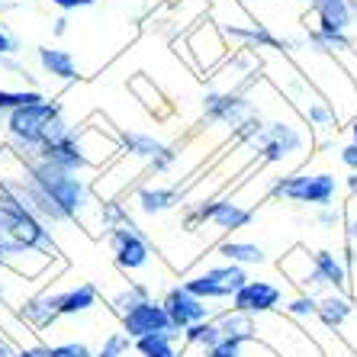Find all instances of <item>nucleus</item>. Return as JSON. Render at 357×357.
I'll use <instances>...</instances> for the list:
<instances>
[{"label":"nucleus","instance_id":"nucleus-31","mask_svg":"<svg viewBox=\"0 0 357 357\" xmlns=\"http://www.w3.org/2000/svg\"><path fill=\"white\" fill-rule=\"evenodd\" d=\"M341 165L351 167V171H357V145H354V142L341 149Z\"/></svg>","mask_w":357,"mask_h":357},{"label":"nucleus","instance_id":"nucleus-37","mask_svg":"<svg viewBox=\"0 0 357 357\" xmlns=\"http://www.w3.org/2000/svg\"><path fill=\"white\" fill-rule=\"evenodd\" d=\"M351 135H354V145H357V119H354V126H351Z\"/></svg>","mask_w":357,"mask_h":357},{"label":"nucleus","instance_id":"nucleus-15","mask_svg":"<svg viewBox=\"0 0 357 357\" xmlns=\"http://www.w3.org/2000/svg\"><path fill=\"white\" fill-rule=\"evenodd\" d=\"M351 316H354V306H351L341 293H328V296L319 299V306H316V319L325 328H332V332L344 328V322H348Z\"/></svg>","mask_w":357,"mask_h":357},{"label":"nucleus","instance_id":"nucleus-22","mask_svg":"<svg viewBox=\"0 0 357 357\" xmlns=\"http://www.w3.org/2000/svg\"><path fill=\"white\" fill-rule=\"evenodd\" d=\"M123 145H126L129 155H135V158H149V161H155L161 151L167 149L165 142H158L155 135H145V132H123Z\"/></svg>","mask_w":357,"mask_h":357},{"label":"nucleus","instance_id":"nucleus-29","mask_svg":"<svg viewBox=\"0 0 357 357\" xmlns=\"http://www.w3.org/2000/svg\"><path fill=\"white\" fill-rule=\"evenodd\" d=\"M306 116H309V123H316V126H332L335 123V113L325 107V103H309Z\"/></svg>","mask_w":357,"mask_h":357},{"label":"nucleus","instance_id":"nucleus-38","mask_svg":"<svg viewBox=\"0 0 357 357\" xmlns=\"http://www.w3.org/2000/svg\"><path fill=\"white\" fill-rule=\"evenodd\" d=\"M351 7H354V23H357V0H351Z\"/></svg>","mask_w":357,"mask_h":357},{"label":"nucleus","instance_id":"nucleus-11","mask_svg":"<svg viewBox=\"0 0 357 357\" xmlns=\"http://www.w3.org/2000/svg\"><path fill=\"white\" fill-rule=\"evenodd\" d=\"M283 290L267 280H248L238 293L232 296V309L238 312H248V316H264V312H274L280 306Z\"/></svg>","mask_w":357,"mask_h":357},{"label":"nucleus","instance_id":"nucleus-13","mask_svg":"<svg viewBox=\"0 0 357 357\" xmlns=\"http://www.w3.org/2000/svg\"><path fill=\"white\" fill-rule=\"evenodd\" d=\"M309 7L319 20V33H348V26L354 23L351 0H309Z\"/></svg>","mask_w":357,"mask_h":357},{"label":"nucleus","instance_id":"nucleus-8","mask_svg":"<svg viewBox=\"0 0 357 357\" xmlns=\"http://www.w3.org/2000/svg\"><path fill=\"white\" fill-rule=\"evenodd\" d=\"M155 332H174V325H171V316L165 312L161 303L155 299H142L135 303L129 312H123V335L129 341H139L145 335H155Z\"/></svg>","mask_w":357,"mask_h":357},{"label":"nucleus","instance_id":"nucleus-2","mask_svg":"<svg viewBox=\"0 0 357 357\" xmlns=\"http://www.w3.org/2000/svg\"><path fill=\"white\" fill-rule=\"evenodd\" d=\"M274 197L299 203V206H335V193H338V177L328 171H316V174H290L274 181Z\"/></svg>","mask_w":357,"mask_h":357},{"label":"nucleus","instance_id":"nucleus-27","mask_svg":"<svg viewBox=\"0 0 357 357\" xmlns=\"http://www.w3.org/2000/svg\"><path fill=\"white\" fill-rule=\"evenodd\" d=\"M206 357H241V341H235V338H219L216 344L206 351Z\"/></svg>","mask_w":357,"mask_h":357},{"label":"nucleus","instance_id":"nucleus-25","mask_svg":"<svg viewBox=\"0 0 357 357\" xmlns=\"http://www.w3.org/2000/svg\"><path fill=\"white\" fill-rule=\"evenodd\" d=\"M42 100V93L36 91H0V109H17L23 103H36Z\"/></svg>","mask_w":357,"mask_h":357},{"label":"nucleus","instance_id":"nucleus-12","mask_svg":"<svg viewBox=\"0 0 357 357\" xmlns=\"http://www.w3.org/2000/svg\"><path fill=\"white\" fill-rule=\"evenodd\" d=\"M165 312L171 316V325H174L177 332H183V328H190V325L197 322H206L209 319V306L203 303V299H197L193 293H187L183 287H174V290L165 296Z\"/></svg>","mask_w":357,"mask_h":357},{"label":"nucleus","instance_id":"nucleus-17","mask_svg":"<svg viewBox=\"0 0 357 357\" xmlns=\"http://www.w3.org/2000/svg\"><path fill=\"white\" fill-rule=\"evenodd\" d=\"M219 332H222V338H235V341H255L258 338V322H255V316H248V312H238V309H232V312H225L222 319H219Z\"/></svg>","mask_w":357,"mask_h":357},{"label":"nucleus","instance_id":"nucleus-19","mask_svg":"<svg viewBox=\"0 0 357 357\" xmlns=\"http://www.w3.org/2000/svg\"><path fill=\"white\" fill-rule=\"evenodd\" d=\"M97 306V290L91 283H81L77 290L59 293V316H77V312H87V309Z\"/></svg>","mask_w":357,"mask_h":357},{"label":"nucleus","instance_id":"nucleus-5","mask_svg":"<svg viewBox=\"0 0 357 357\" xmlns=\"http://www.w3.org/2000/svg\"><path fill=\"white\" fill-rule=\"evenodd\" d=\"M251 145H255L267 161H277V165H280V161H293L306 151V135L293 123H264V129L251 139Z\"/></svg>","mask_w":357,"mask_h":357},{"label":"nucleus","instance_id":"nucleus-21","mask_svg":"<svg viewBox=\"0 0 357 357\" xmlns=\"http://www.w3.org/2000/svg\"><path fill=\"white\" fill-rule=\"evenodd\" d=\"M135 203H139V209L145 213V216L167 213V209L177 203V190H171V187H145V190H139Z\"/></svg>","mask_w":357,"mask_h":357},{"label":"nucleus","instance_id":"nucleus-28","mask_svg":"<svg viewBox=\"0 0 357 357\" xmlns=\"http://www.w3.org/2000/svg\"><path fill=\"white\" fill-rule=\"evenodd\" d=\"M126 348H129V338H126V335H109L107 344L100 348V354H93V357H119Z\"/></svg>","mask_w":357,"mask_h":357},{"label":"nucleus","instance_id":"nucleus-35","mask_svg":"<svg viewBox=\"0 0 357 357\" xmlns=\"http://www.w3.org/2000/svg\"><path fill=\"white\" fill-rule=\"evenodd\" d=\"M348 193L357 197V171H351V177H348Z\"/></svg>","mask_w":357,"mask_h":357},{"label":"nucleus","instance_id":"nucleus-26","mask_svg":"<svg viewBox=\"0 0 357 357\" xmlns=\"http://www.w3.org/2000/svg\"><path fill=\"white\" fill-rule=\"evenodd\" d=\"M316 306H319V299H312L309 293H303V296H296V299L287 303V312L296 316V319H316Z\"/></svg>","mask_w":357,"mask_h":357},{"label":"nucleus","instance_id":"nucleus-24","mask_svg":"<svg viewBox=\"0 0 357 357\" xmlns=\"http://www.w3.org/2000/svg\"><path fill=\"white\" fill-rule=\"evenodd\" d=\"M26 357H93L87 344H59V348H49V351H23Z\"/></svg>","mask_w":357,"mask_h":357},{"label":"nucleus","instance_id":"nucleus-36","mask_svg":"<svg viewBox=\"0 0 357 357\" xmlns=\"http://www.w3.org/2000/svg\"><path fill=\"white\" fill-rule=\"evenodd\" d=\"M65 29H68V17H59L55 20V36H61Z\"/></svg>","mask_w":357,"mask_h":357},{"label":"nucleus","instance_id":"nucleus-6","mask_svg":"<svg viewBox=\"0 0 357 357\" xmlns=\"http://www.w3.org/2000/svg\"><path fill=\"white\" fill-rule=\"evenodd\" d=\"M109 245H113V258H116L119 271H126V274L142 271V267L151 261V245L145 241V235H142L132 222L113 225Z\"/></svg>","mask_w":357,"mask_h":357},{"label":"nucleus","instance_id":"nucleus-32","mask_svg":"<svg viewBox=\"0 0 357 357\" xmlns=\"http://www.w3.org/2000/svg\"><path fill=\"white\" fill-rule=\"evenodd\" d=\"M52 3H55V7L59 10H81V7H93V3H97V0H52Z\"/></svg>","mask_w":357,"mask_h":357},{"label":"nucleus","instance_id":"nucleus-20","mask_svg":"<svg viewBox=\"0 0 357 357\" xmlns=\"http://www.w3.org/2000/svg\"><path fill=\"white\" fill-rule=\"evenodd\" d=\"M181 338V332H155V335H145V338L135 341V351L142 357H181L174 348V341Z\"/></svg>","mask_w":357,"mask_h":357},{"label":"nucleus","instance_id":"nucleus-9","mask_svg":"<svg viewBox=\"0 0 357 357\" xmlns=\"http://www.w3.org/2000/svg\"><path fill=\"white\" fill-rule=\"evenodd\" d=\"M190 222H213L219 232H238L251 222V209H245L235 199H213L193 209Z\"/></svg>","mask_w":357,"mask_h":357},{"label":"nucleus","instance_id":"nucleus-23","mask_svg":"<svg viewBox=\"0 0 357 357\" xmlns=\"http://www.w3.org/2000/svg\"><path fill=\"white\" fill-rule=\"evenodd\" d=\"M183 338H187V344H199L203 351H209L219 338H222V332H219L216 322L206 319V322H197V325H190V328H183Z\"/></svg>","mask_w":357,"mask_h":357},{"label":"nucleus","instance_id":"nucleus-14","mask_svg":"<svg viewBox=\"0 0 357 357\" xmlns=\"http://www.w3.org/2000/svg\"><path fill=\"white\" fill-rule=\"evenodd\" d=\"M312 264H316V271H319V277H322L325 287H332L335 293L348 290L351 274H348V267H344V261H341L335 251H328V248L312 251Z\"/></svg>","mask_w":357,"mask_h":357},{"label":"nucleus","instance_id":"nucleus-34","mask_svg":"<svg viewBox=\"0 0 357 357\" xmlns=\"http://www.w3.org/2000/svg\"><path fill=\"white\" fill-rule=\"evenodd\" d=\"M348 241L351 245H357V216L348 219Z\"/></svg>","mask_w":357,"mask_h":357},{"label":"nucleus","instance_id":"nucleus-30","mask_svg":"<svg viewBox=\"0 0 357 357\" xmlns=\"http://www.w3.org/2000/svg\"><path fill=\"white\" fill-rule=\"evenodd\" d=\"M341 219V209L338 206H322L319 209V225H325V229H335Z\"/></svg>","mask_w":357,"mask_h":357},{"label":"nucleus","instance_id":"nucleus-10","mask_svg":"<svg viewBox=\"0 0 357 357\" xmlns=\"http://www.w3.org/2000/svg\"><path fill=\"white\" fill-rule=\"evenodd\" d=\"M71 142H75L77 155L87 161V167L103 165V161L113 158V155L123 149L113 135H103V129H100L97 123H84L81 129H75V132H71Z\"/></svg>","mask_w":357,"mask_h":357},{"label":"nucleus","instance_id":"nucleus-18","mask_svg":"<svg viewBox=\"0 0 357 357\" xmlns=\"http://www.w3.org/2000/svg\"><path fill=\"white\" fill-rule=\"evenodd\" d=\"M219 255L238 267L264 264L267 261V251L261 248V245H255V241H222V245H219Z\"/></svg>","mask_w":357,"mask_h":357},{"label":"nucleus","instance_id":"nucleus-7","mask_svg":"<svg viewBox=\"0 0 357 357\" xmlns=\"http://www.w3.org/2000/svg\"><path fill=\"white\" fill-rule=\"evenodd\" d=\"M203 116L213 119V123H222V126H232V129H241V126L248 123L251 116H258V109L251 103L248 97H241V93H232V91H213L203 97Z\"/></svg>","mask_w":357,"mask_h":357},{"label":"nucleus","instance_id":"nucleus-3","mask_svg":"<svg viewBox=\"0 0 357 357\" xmlns=\"http://www.w3.org/2000/svg\"><path fill=\"white\" fill-rule=\"evenodd\" d=\"M59 103H52V100H36V103H23V107L10 109L7 116V129L10 135L26 145V149H39L42 142V132L49 129V123L59 119Z\"/></svg>","mask_w":357,"mask_h":357},{"label":"nucleus","instance_id":"nucleus-16","mask_svg":"<svg viewBox=\"0 0 357 357\" xmlns=\"http://www.w3.org/2000/svg\"><path fill=\"white\" fill-rule=\"evenodd\" d=\"M39 65L45 68V75L61 77V81H75L77 77V61L71 52L65 49H52V45H42L39 49Z\"/></svg>","mask_w":357,"mask_h":357},{"label":"nucleus","instance_id":"nucleus-4","mask_svg":"<svg viewBox=\"0 0 357 357\" xmlns=\"http://www.w3.org/2000/svg\"><path fill=\"white\" fill-rule=\"evenodd\" d=\"M248 283V274H245V267L238 264H225V267H209L203 274H193L181 283L187 293H193L197 299H232L235 293L241 290Z\"/></svg>","mask_w":357,"mask_h":357},{"label":"nucleus","instance_id":"nucleus-39","mask_svg":"<svg viewBox=\"0 0 357 357\" xmlns=\"http://www.w3.org/2000/svg\"><path fill=\"white\" fill-rule=\"evenodd\" d=\"M17 357H26V354H17Z\"/></svg>","mask_w":357,"mask_h":357},{"label":"nucleus","instance_id":"nucleus-33","mask_svg":"<svg viewBox=\"0 0 357 357\" xmlns=\"http://www.w3.org/2000/svg\"><path fill=\"white\" fill-rule=\"evenodd\" d=\"M13 52H17V42L10 39V36H7V29L0 26V55H13Z\"/></svg>","mask_w":357,"mask_h":357},{"label":"nucleus","instance_id":"nucleus-1","mask_svg":"<svg viewBox=\"0 0 357 357\" xmlns=\"http://www.w3.org/2000/svg\"><path fill=\"white\" fill-rule=\"evenodd\" d=\"M29 174L36 177V183H39L42 190L65 209V216L71 219V222L87 225L91 213H103V209L97 206V199L91 197V190H87V183L77 174H68V171H61V167L49 165V161H42V158L29 167Z\"/></svg>","mask_w":357,"mask_h":357}]
</instances>
